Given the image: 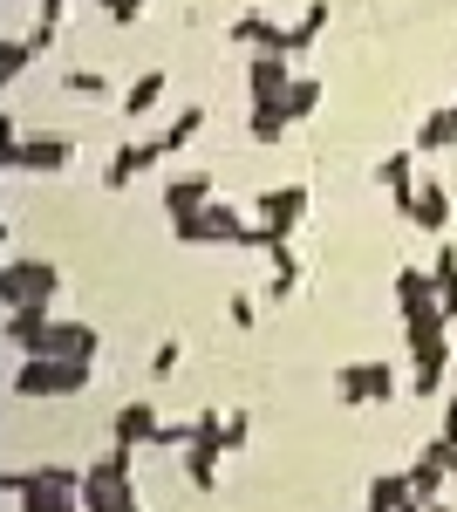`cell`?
<instances>
[{
    "label": "cell",
    "instance_id": "6da1fadb",
    "mask_svg": "<svg viewBox=\"0 0 457 512\" xmlns=\"http://www.w3.org/2000/svg\"><path fill=\"white\" fill-rule=\"evenodd\" d=\"M7 390L28 396V403H41V396H82L89 390V362H76V355H21Z\"/></svg>",
    "mask_w": 457,
    "mask_h": 512
},
{
    "label": "cell",
    "instance_id": "7a4b0ae2",
    "mask_svg": "<svg viewBox=\"0 0 457 512\" xmlns=\"http://www.w3.org/2000/svg\"><path fill=\"white\" fill-rule=\"evenodd\" d=\"M171 239H178V246H273L260 226H246V219H239L232 205H219V198H212L205 212L171 219Z\"/></svg>",
    "mask_w": 457,
    "mask_h": 512
},
{
    "label": "cell",
    "instance_id": "3957f363",
    "mask_svg": "<svg viewBox=\"0 0 457 512\" xmlns=\"http://www.w3.org/2000/svg\"><path fill=\"white\" fill-rule=\"evenodd\" d=\"M7 342L21 355H76V362H96V349H103V335L89 321H41V328H21Z\"/></svg>",
    "mask_w": 457,
    "mask_h": 512
},
{
    "label": "cell",
    "instance_id": "277c9868",
    "mask_svg": "<svg viewBox=\"0 0 457 512\" xmlns=\"http://www.w3.org/2000/svg\"><path fill=\"white\" fill-rule=\"evenodd\" d=\"M55 294H62V267H48V260H7L0 308H35V301H55Z\"/></svg>",
    "mask_w": 457,
    "mask_h": 512
},
{
    "label": "cell",
    "instance_id": "5b68a950",
    "mask_svg": "<svg viewBox=\"0 0 457 512\" xmlns=\"http://www.w3.org/2000/svg\"><path fill=\"white\" fill-rule=\"evenodd\" d=\"M0 164H7V171H69V164H76V137H62V130H48V137H14V144H0Z\"/></svg>",
    "mask_w": 457,
    "mask_h": 512
},
{
    "label": "cell",
    "instance_id": "8992f818",
    "mask_svg": "<svg viewBox=\"0 0 457 512\" xmlns=\"http://www.w3.org/2000/svg\"><path fill=\"white\" fill-rule=\"evenodd\" d=\"M335 396L342 403H389L396 396V369L389 362H348V369H335Z\"/></svg>",
    "mask_w": 457,
    "mask_h": 512
},
{
    "label": "cell",
    "instance_id": "52a82bcc",
    "mask_svg": "<svg viewBox=\"0 0 457 512\" xmlns=\"http://www.w3.org/2000/svg\"><path fill=\"white\" fill-rule=\"evenodd\" d=\"M21 512H82V472L69 465H48L35 492H21Z\"/></svg>",
    "mask_w": 457,
    "mask_h": 512
},
{
    "label": "cell",
    "instance_id": "ba28073f",
    "mask_svg": "<svg viewBox=\"0 0 457 512\" xmlns=\"http://www.w3.org/2000/svg\"><path fill=\"white\" fill-rule=\"evenodd\" d=\"M82 512H144L137 506V485L130 478H110L103 465L82 472Z\"/></svg>",
    "mask_w": 457,
    "mask_h": 512
},
{
    "label": "cell",
    "instance_id": "9c48e42d",
    "mask_svg": "<svg viewBox=\"0 0 457 512\" xmlns=\"http://www.w3.org/2000/svg\"><path fill=\"white\" fill-rule=\"evenodd\" d=\"M246 89H253V110H267V103H287V89H294V69H287V55L260 48V55H253V69H246Z\"/></svg>",
    "mask_w": 457,
    "mask_h": 512
},
{
    "label": "cell",
    "instance_id": "30bf717a",
    "mask_svg": "<svg viewBox=\"0 0 457 512\" xmlns=\"http://www.w3.org/2000/svg\"><path fill=\"white\" fill-rule=\"evenodd\" d=\"M301 212H307V185H280V192L260 198V233L267 239H294Z\"/></svg>",
    "mask_w": 457,
    "mask_h": 512
},
{
    "label": "cell",
    "instance_id": "8fae6325",
    "mask_svg": "<svg viewBox=\"0 0 457 512\" xmlns=\"http://www.w3.org/2000/svg\"><path fill=\"white\" fill-rule=\"evenodd\" d=\"M376 185L396 198V212L410 219V205H417V185H423V178H417V151H389V158L376 164Z\"/></svg>",
    "mask_w": 457,
    "mask_h": 512
},
{
    "label": "cell",
    "instance_id": "7c38bea8",
    "mask_svg": "<svg viewBox=\"0 0 457 512\" xmlns=\"http://www.w3.org/2000/svg\"><path fill=\"white\" fill-rule=\"evenodd\" d=\"M164 158V144H116V158L103 164V192H123V185H137V178H144V171H151V164Z\"/></svg>",
    "mask_w": 457,
    "mask_h": 512
},
{
    "label": "cell",
    "instance_id": "4fadbf2b",
    "mask_svg": "<svg viewBox=\"0 0 457 512\" xmlns=\"http://www.w3.org/2000/svg\"><path fill=\"white\" fill-rule=\"evenodd\" d=\"M157 431H164V417H157V403H144V396L123 403V410L110 417V437H116V444H130V451H137V444H157Z\"/></svg>",
    "mask_w": 457,
    "mask_h": 512
},
{
    "label": "cell",
    "instance_id": "5bb4252c",
    "mask_svg": "<svg viewBox=\"0 0 457 512\" xmlns=\"http://www.w3.org/2000/svg\"><path fill=\"white\" fill-rule=\"evenodd\" d=\"M410 226H423L430 239H444V226H451V192H444L437 178H423V185H417V205H410Z\"/></svg>",
    "mask_w": 457,
    "mask_h": 512
},
{
    "label": "cell",
    "instance_id": "9a60e30c",
    "mask_svg": "<svg viewBox=\"0 0 457 512\" xmlns=\"http://www.w3.org/2000/svg\"><path fill=\"white\" fill-rule=\"evenodd\" d=\"M232 41H239V48H273V55H287V28H273L260 7L232 14Z\"/></svg>",
    "mask_w": 457,
    "mask_h": 512
},
{
    "label": "cell",
    "instance_id": "2e32d148",
    "mask_svg": "<svg viewBox=\"0 0 457 512\" xmlns=\"http://www.w3.org/2000/svg\"><path fill=\"white\" fill-rule=\"evenodd\" d=\"M410 362H417V376H410V396L437 403V396H444V369H451V342H437V349L410 355Z\"/></svg>",
    "mask_w": 457,
    "mask_h": 512
},
{
    "label": "cell",
    "instance_id": "e0dca14e",
    "mask_svg": "<svg viewBox=\"0 0 457 512\" xmlns=\"http://www.w3.org/2000/svg\"><path fill=\"white\" fill-rule=\"evenodd\" d=\"M212 205V178L205 171H185V178H171V192H164V212L171 219H185V212H205Z\"/></svg>",
    "mask_w": 457,
    "mask_h": 512
},
{
    "label": "cell",
    "instance_id": "ac0fdd59",
    "mask_svg": "<svg viewBox=\"0 0 457 512\" xmlns=\"http://www.w3.org/2000/svg\"><path fill=\"white\" fill-rule=\"evenodd\" d=\"M457 144V103L451 110H430V117L417 123V158H437V151H451Z\"/></svg>",
    "mask_w": 457,
    "mask_h": 512
},
{
    "label": "cell",
    "instance_id": "d6986e66",
    "mask_svg": "<svg viewBox=\"0 0 457 512\" xmlns=\"http://www.w3.org/2000/svg\"><path fill=\"white\" fill-rule=\"evenodd\" d=\"M267 260H273V274H267V294L273 301H287V294H294V287H301V260H294V246H287V239H273L267 246Z\"/></svg>",
    "mask_w": 457,
    "mask_h": 512
},
{
    "label": "cell",
    "instance_id": "ffe728a7",
    "mask_svg": "<svg viewBox=\"0 0 457 512\" xmlns=\"http://www.w3.org/2000/svg\"><path fill=\"white\" fill-rule=\"evenodd\" d=\"M430 280H437V301L451 308V321H457V239L444 233L437 239V260H430Z\"/></svg>",
    "mask_w": 457,
    "mask_h": 512
},
{
    "label": "cell",
    "instance_id": "44dd1931",
    "mask_svg": "<svg viewBox=\"0 0 457 512\" xmlns=\"http://www.w3.org/2000/svg\"><path fill=\"white\" fill-rule=\"evenodd\" d=\"M328 14H335L328 0H307V7H301V21L287 28V55H307V48L321 41V28H328Z\"/></svg>",
    "mask_w": 457,
    "mask_h": 512
},
{
    "label": "cell",
    "instance_id": "7402d4cb",
    "mask_svg": "<svg viewBox=\"0 0 457 512\" xmlns=\"http://www.w3.org/2000/svg\"><path fill=\"white\" fill-rule=\"evenodd\" d=\"M410 499H417V492H410V472H376L369 478V506L376 512H403Z\"/></svg>",
    "mask_w": 457,
    "mask_h": 512
},
{
    "label": "cell",
    "instance_id": "603a6c76",
    "mask_svg": "<svg viewBox=\"0 0 457 512\" xmlns=\"http://www.w3.org/2000/svg\"><path fill=\"white\" fill-rule=\"evenodd\" d=\"M157 103H164V69H144V76L123 89V117H151Z\"/></svg>",
    "mask_w": 457,
    "mask_h": 512
},
{
    "label": "cell",
    "instance_id": "cb8c5ba5",
    "mask_svg": "<svg viewBox=\"0 0 457 512\" xmlns=\"http://www.w3.org/2000/svg\"><path fill=\"white\" fill-rule=\"evenodd\" d=\"M198 130H205V110H198V103H191V110H178V117H171L164 130H157V144H164V158H178V151H185V144L198 137Z\"/></svg>",
    "mask_w": 457,
    "mask_h": 512
},
{
    "label": "cell",
    "instance_id": "d4e9b609",
    "mask_svg": "<svg viewBox=\"0 0 457 512\" xmlns=\"http://www.w3.org/2000/svg\"><path fill=\"white\" fill-rule=\"evenodd\" d=\"M444 478H451V472H444L437 458H423V451H417V465H410V492H417L423 506H437V499H444Z\"/></svg>",
    "mask_w": 457,
    "mask_h": 512
},
{
    "label": "cell",
    "instance_id": "484cf974",
    "mask_svg": "<svg viewBox=\"0 0 457 512\" xmlns=\"http://www.w3.org/2000/svg\"><path fill=\"white\" fill-rule=\"evenodd\" d=\"M246 130H253V144H280V137L294 130V117H287L280 103H267V110H253V117H246Z\"/></svg>",
    "mask_w": 457,
    "mask_h": 512
},
{
    "label": "cell",
    "instance_id": "4316f807",
    "mask_svg": "<svg viewBox=\"0 0 457 512\" xmlns=\"http://www.w3.org/2000/svg\"><path fill=\"white\" fill-rule=\"evenodd\" d=\"M185 472L198 492H219V451H205V444H185Z\"/></svg>",
    "mask_w": 457,
    "mask_h": 512
},
{
    "label": "cell",
    "instance_id": "83f0119b",
    "mask_svg": "<svg viewBox=\"0 0 457 512\" xmlns=\"http://www.w3.org/2000/svg\"><path fill=\"white\" fill-rule=\"evenodd\" d=\"M430 294H437L430 267H396V301H403V308H417V301H430Z\"/></svg>",
    "mask_w": 457,
    "mask_h": 512
},
{
    "label": "cell",
    "instance_id": "f1b7e54d",
    "mask_svg": "<svg viewBox=\"0 0 457 512\" xmlns=\"http://www.w3.org/2000/svg\"><path fill=\"white\" fill-rule=\"evenodd\" d=\"M280 110H287L294 123H307L314 110H321V82H314V76H294V89H287V103H280Z\"/></svg>",
    "mask_w": 457,
    "mask_h": 512
},
{
    "label": "cell",
    "instance_id": "f546056e",
    "mask_svg": "<svg viewBox=\"0 0 457 512\" xmlns=\"http://www.w3.org/2000/svg\"><path fill=\"white\" fill-rule=\"evenodd\" d=\"M35 55H41V48H35L28 35H21V41H0V82L28 76V62H35Z\"/></svg>",
    "mask_w": 457,
    "mask_h": 512
},
{
    "label": "cell",
    "instance_id": "4dcf8cb0",
    "mask_svg": "<svg viewBox=\"0 0 457 512\" xmlns=\"http://www.w3.org/2000/svg\"><path fill=\"white\" fill-rule=\"evenodd\" d=\"M191 424H198L191 444H205V451H219V458H226V417H219V410H205V417H191Z\"/></svg>",
    "mask_w": 457,
    "mask_h": 512
},
{
    "label": "cell",
    "instance_id": "1f68e13d",
    "mask_svg": "<svg viewBox=\"0 0 457 512\" xmlns=\"http://www.w3.org/2000/svg\"><path fill=\"white\" fill-rule=\"evenodd\" d=\"M62 89H69V96H110V82L96 76V69H69V76H62Z\"/></svg>",
    "mask_w": 457,
    "mask_h": 512
},
{
    "label": "cell",
    "instance_id": "d6a6232c",
    "mask_svg": "<svg viewBox=\"0 0 457 512\" xmlns=\"http://www.w3.org/2000/svg\"><path fill=\"white\" fill-rule=\"evenodd\" d=\"M246 444H253V417L232 410V417H226V458H232V451H246Z\"/></svg>",
    "mask_w": 457,
    "mask_h": 512
},
{
    "label": "cell",
    "instance_id": "836d02e7",
    "mask_svg": "<svg viewBox=\"0 0 457 512\" xmlns=\"http://www.w3.org/2000/svg\"><path fill=\"white\" fill-rule=\"evenodd\" d=\"M178 362H185V349H178V342H157V349H151V376H171Z\"/></svg>",
    "mask_w": 457,
    "mask_h": 512
},
{
    "label": "cell",
    "instance_id": "e575fe53",
    "mask_svg": "<svg viewBox=\"0 0 457 512\" xmlns=\"http://www.w3.org/2000/svg\"><path fill=\"white\" fill-rule=\"evenodd\" d=\"M226 321L232 328H253V301L246 294H226Z\"/></svg>",
    "mask_w": 457,
    "mask_h": 512
},
{
    "label": "cell",
    "instance_id": "d590c367",
    "mask_svg": "<svg viewBox=\"0 0 457 512\" xmlns=\"http://www.w3.org/2000/svg\"><path fill=\"white\" fill-rule=\"evenodd\" d=\"M191 431H198V424H164V431H157V444H164V451H185Z\"/></svg>",
    "mask_w": 457,
    "mask_h": 512
},
{
    "label": "cell",
    "instance_id": "8d00e7d4",
    "mask_svg": "<svg viewBox=\"0 0 457 512\" xmlns=\"http://www.w3.org/2000/svg\"><path fill=\"white\" fill-rule=\"evenodd\" d=\"M62 14H69L62 0H35V28H62Z\"/></svg>",
    "mask_w": 457,
    "mask_h": 512
},
{
    "label": "cell",
    "instance_id": "74e56055",
    "mask_svg": "<svg viewBox=\"0 0 457 512\" xmlns=\"http://www.w3.org/2000/svg\"><path fill=\"white\" fill-rule=\"evenodd\" d=\"M144 7H151V0H116V14H110V21H116V28H130V21H137Z\"/></svg>",
    "mask_w": 457,
    "mask_h": 512
},
{
    "label": "cell",
    "instance_id": "f35d334b",
    "mask_svg": "<svg viewBox=\"0 0 457 512\" xmlns=\"http://www.w3.org/2000/svg\"><path fill=\"white\" fill-rule=\"evenodd\" d=\"M437 437H451V444H457V390L444 396V431H437Z\"/></svg>",
    "mask_w": 457,
    "mask_h": 512
},
{
    "label": "cell",
    "instance_id": "ab89813d",
    "mask_svg": "<svg viewBox=\"0 0 457 512\" xmlns=\"http://www.w3.org/2000/svg\"><path fill=\"white\" fill-rule=\"evenodd\" d=\"M403 512H437V506H423V499H410V506H403Z\"/></svg>",
    "mask_w": 457,
    "mask_h": 512
},
{
    "label": "cell",
    "instance_id": "60d3db41",
    "mask_svg": "<svg viewBox=\"0 0 457 512\" xmlns=\"http://www.w3.org/2000/svg\"><path fill=\"white\" fill-rule=\"evenodd\" d=\"M96 7H103V14H116V0H96Z\"/></svg>",
    "mask_w": 457,
    "mask_h": 512
},
{
    "label": "cell",
    "instance_id": "b9f144b4",
    "mask_svg": "<svg viewBox=\"0 0 457 512\" xmlns=\"http://www.w3.org/2000/svg\"><path fill=\"white\" fill-rule=\"evenodd\" d=\"M362 512H376V506H362Z\"/></svg>",
    "mask_w": 457,
    "mask_h": 512
}]
</instances>
